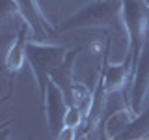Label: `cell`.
<instances>
[{"label":"cell","instance_id":"obj_1","mask_svg":"<svg viewBox=\"0 0 149 140\" xmlns=\"http://www.w3.org/2000/svg\"><path fill=\"white\" fill-rule=\"evenodd\" d=\"M74 28H110L129 41L123 19V0H91L73 15L65 17L56 26V32Z\"/></svg>","mask_w":149,"mask_h":140},{"label":"cell","instance_id":"obj_2","mask_svg":"<svg viewBox=\"0 0 149 140\" xmlns=\"http://www.w3.org/2000/svg\"><path fill=\"white\" fill-rule=\"evenodd\" d=\"M67 52L69 50L63 45H50V43L34 41V39H30L26 43V60L36 75L39 101L43 106L47 99V88H49V82H50V75L63 64Z\"/></svg>","mask_w":149,"mask_h":140},{"label":"cell","instance_id":"obj_3","mask_svg":"<svg viewBox=\"0 0 149 140\" xmlns=\"http://www.w3.org/2000/svg\"><path fill=\"white\" fill-rule=\"evenodd\" d=\"M123 19L129 36L127 54L132 58V67H136L149 32V4L146 0H123Z\"/></svg>","mask_w":149,"mask_h":140},{"label":"cell","instance_id":"obj_4","mask_svg":"<svg viewBox=\"0 0 149 140\" xmlns=\"http://www.w3.org/2000/svg\"><path fill=\"white\" fill-rule=\"evenodd\" d=\"M110 47H112V36L106 37L101 67L104 71V92L108 95H114V93H121L125 90V86L132 80L134 67H132V58L129 54H125L121 64H110Z\"/></svg>","mask_w":149,"mask_h":140},{"label":"cell","instance_id":"obj_5","mask_svg":"<svg viewBox=\"0 0 149 140\" xmlns=\"http://www.w3.org/2000/svg\"><path fill=\"white\" fill-rule=\"evenodd\" d=\"M149 93V32L146 37V43L142 47V52L134 67V77L130 84V93H129V105L136 114L143 110V105L147 101Z\"/></svg>","mask_w":149,"mask_h":140},{"label":"cell","instance_id":"obj_6","mask_svg":"<svg viewBox=\"0 0 149 140\" xmlns=\"http://www.w3.org/2000/svg\"><path fill=\"white\" fill-rule=\"evenodd\" d=\"M45 114H47V125H49L50 134L58 136L62 133V129L65 127V114H67V99H65L63 92L60 90V86L54 80L49 82L47 88V99H45Z\"/></svg>","mask_w":149,"mask_h":140},{"label":"cell","instance_id":"obj_7","mask_svg":"<svg viewBox=\"0 0 149 140\" xmlns=\"http://www.w3.org/2000/svg\"><path fill=\"white\" fill-rule=\"evenodd\" d=\"M15 2L19 4L24 21L30 24L32 32H34V37H36L34 41H41L47 36L56 34V26H52L49 22V19L45 17L39 0H15Z\"/></svg>","mask_w":149,"mask_h":140},{"label":"cell","instance_id":"obj_8","mask_svg":"<svg viewBox=\"0 0 149 140\" xmlns=\"http://www.w3.org/2000/svg\"><path fill=\"white\" fill-rule=\"evenodd\" d=\"M136 112L130 108V105H121L118 108H114L108 114V118L102 120L101 123V140H116L129 127L136 118Z\"/></svg>","mask_w":149,"mask_h":140},{"label":"cell","instance_id":"obj_9","mask_svg":"<svg viewBox=\"0 0 149 140\" xmlns=\"http://www.w3.org/2000/svg\"><path fill=\"white\" fill-rule=\"evenodd\" d=\"M30 36H34V32H32L30 24L24 22L22 26H19V32H17L15 39H13L11 45L8 47L4 65H6V69L11 75H15L19 69L24 65V60H26V43L30 41Z\"/></svg>","mask_w":149,"mask_h":140},{"label":"cell","instance_id":"obj_10","mask_svg":"<svg viewBox=\"0 0 149 140\" xmlns=\"http://www.w3.org/2000/svg\"><path fill=\"white\" fill-rule=\"evenodd\" d=\"M80 50H82V47H74L73 50H69L67 56H65V60H63V64L50 75V80H54L60 86V90L63 92L69 106L74 105V99H73V88H74L73 73H74V62H77V56L80 54Z\"/></svg>","mask_w":149,"mask_h":140},{"label":"cell","instance_id":"obj_11","mask_svg":"<svg viewBox=\"0 0 149 140\" xmlns=\"http://www.w3.org/2000/svg\"><path fill=\"white\" fill-rule=\"evenodd\" d=\"M116 140H149V106L140 112Z\"/></svg>","mask_w":149,"mask_h":140},{"label":"cell","instance_id":"obj_12","mask_svg":"<svg viewBox=\"0 0 149 140\" xmlns=\"http://www.w3.org/2000/svg\"><path fill=\"white\" fill-rule=\"evenodd\" d=\"M73 99H74V105H77L78 108L84 112V116L88 118V114H90V108H91V103H93V92L86 86V84L74 82V88H73Z\"/></svg>","mask_w":149,"mask_h":140},{"label":"cell","instance_id":"obj_13","mask_svg":"<svg viewBox=\"0 0 149 140\" xmlns=\"http://www.w3.org/2000/svg\"><path fill=\"white\" fill-rule=\"evenodd\" d=\"M86 121V116H84V112L78 108L77 105H71L67 108V114H65V127H74L78 129L80 125Z\"/></svg>","mask_w":149,"mask_h":140},{"label":"cell","instance_id":"obj_14","mask_svg":"<svg viewBox=\"0 0 149 140\" xmlns=\"http://www.w3.org/2000/svg\"><path fill=\"white\" fill-rule=\"evenodd\" d=\"M77 131L74 127H63L62 133L56 136V140H77Z\"/></svg>","mask_w":149,"mask_h":140}]
</instances>
